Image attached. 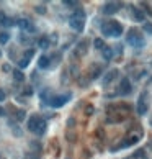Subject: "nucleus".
Here are the masks:
<instances>
[{
    "mask_svg": "<svg viewBox=\"0 0 152 159\" xmlns=\"http://www.w3.org/2000/svg\"><path fill=\"white\" fill-rule=\"evenodd\" d=\"M84 21H85V12L82 8L74 10V12L71 13V16H69V26L74 28L75 31L84 30V25H85Z\"/></svg>",
    "mask_w": 152,
    "mask_h": 159,
    "instance_id": "1",
    "label": "nucleus"
},
{
    "mask_svg": "<svg viewBox=\"0 0 152 159\" xmlns=\"http://www.w3.org/2000/svg\"><path fill=\"white\" fill-rule=\"evenodd\" d=\"M102 33H103V36L118 38L123 33V26H121V23H118V21L111 20V21H106V23L102 25Z\"/></svg>",
    "mask_w": 152,
    "mask_h": 159,
    "instance_id": "2",
    "label": "nucleus"
},
{
    "mask_svg": "<svg viewBox=\"0 0 152 159\" xmlns=\"http://www.w3.org/2000/svg\"><path fill=\"white\" fill-rule=\"evenodd\" d=\"M71 99H72L71 92H69V94H62V95H52L51 100H49V105L52 107V108H61V107H64Z\"/></svg>",
    "mask_w": 152,
    "mask_h": 159,
    "instance_id": "3",
    "label": "nucleus"
},
{
    "mask_svg": "<svg viewBox=\"0 0 152 159\" xmlns=\"http://www.w3.org/2000/svg\"><path fill=\"white\" fill-rule=\"evenodd\" d=\"M128 43L134 48H142L144 46V38L139 35L136 30H129V33H128Z\"/></svg>",
    "mask_w": 152,
    "mask_h": 159,
    "instance_id": "4",
    "label": "nucleus"
},
{
    "mask_svg": "<svg viewBox=\"0 0 152 159\" xmlns=\"http://www.w3.org/2000/svg\"><path fill=\"white\" fill-rule=\"evenodd\" d=\"M145 97H147V94H145V92H142L141 95H139L137 107H136L137 115H145V113H147V102H145Z\"/></svg>",
    "mask_w": 152,
    "mask_h": 159,
    "instance_id": "5",
    "label": "nucleus"
},
{
    "mask_svg": "<svg viewBox=\"0 0 152 159\" xmlns=\"http://www.w3.org/2000/svg\"><path fill=\"white\" fill-rule=\"evenodd\" d=\"M139 141V136L137 135H134V136H129V138H126V139H123V143H119L118 146H115L113 148V151H118V149H124V148H129V146H134Z\"/></svg>",
    "mask_w": 152,
    "mask_h": 159,
    "instance_id": "6",
    "label": "nucleus"
},
{
    "mask_svg": "<svg viewBox=\"0 0 152 159\" xmlns=\"http://www.w3.org/2000/svg\"><path fill=\"white\" fill-rule=\"evenodd\" d=\"M132 90V86H131V81L128 77H123L121 82H119V94L121 95H129Z\"/></svg>",
    "mask_w": 152,
    "mask_h": 159,
    "instance_id": "7",
    "label": "nucleus"
},
{
    "mask_svg": "<svg viewBox=\"0 0 152 159\" xmlns=\"http://www.w3.org/2000/svg\"><path fill=\"white\" fill-rule=\"evenodd\" d=\"M119 7H121V5L116 3V2H108V3L103 5V13L105 15H115L119 10Z\"/></svg>",
    "mask_w": 152,
    "mask_h": 159,
    "instance_id": "8",
    "label": "nucleus"
},
{
    "mask_svg": "<svg viewBox=\"0 0 152 159\" xmlns=\"http://www.w3.org/2000/svg\"><path fill=\"white\" fill-rule=\"evenodd\" d=\"M16 25H18L20 28H21V30H26V31H36V26H34V25H31L30 23V21H28V20H25V18H21V20H18V21H16Z\"/></svg>",
    "mask_w": 152,
    "mask_h": 159,
    "instance_id": "9",
    "label": "nucleus"
},
{
    "mask_svg": "<svg viewBox=\"0 0 152 159\" xmlns=\"http://www.w3.org/2000/svg\"><path fill=\"white\" fill-rule=\"evenodd\" d=\"M102 72H103V69H102V66H95V64H93V66H90V71H89V77L90 79H98V77H100L102 76Z\"/></svg>",
    "mask_w": 152,
    "mask_h": 159,
    "instance_id": "10",
    "label": "nucleus"
},
{
    "mask_svg": "<svg viewBox=\"0 0 152 159\" xmlns=\"http://www.w3.org/2000/svg\"><path fill=\"white\" fill-rule=\"evenodd\" d=\"M39 120H41V118L39 117H36V115H33V117H30V118H28V130H30V131H36V128H38V123H39Z\"/></svg>",
    "mask_w": 152,
    "mask_h": 159,
    "instance_id": "11",
    "label": "nucleus"
},
{
    "mask_svg": "<svg viewBox=\"0 0 152 159\" xmlns=\"http://www.w3.org/2000/svg\"><path fill=\"white\" fill-rule=\"evenodd\" d=\"M87 46H89V41L84 39L82 43L77 44V48H75V56H84L87 53Z\"/></svg>",
    "mask_w": 152,
    "mask_h": 159,
    "instance_id": "12",
    "label": "nucleus"
},
{
    "mask_svg": "<svg viewBox=\"0 0 152 159\" xmlns=\"http://www.w3.org/2000/svg\"><path fill=\"white\" fill-rule=\"evenodd\" d=\"M116 76H118V69H111L106 76H105V79H103V84H110V82H113L115 79H116Z\"/></svg>",
    "mask_w": 152,
    "mask_h": 159,
    "instance_id": "13",
    "label": "nucleus"
},
{
    "mask_svg": "<svg viewBox=\"0 0 152 159\" xmlns=\"http://www.w3.org/2000/svg\"><path fill=\"white\" fill-rule=\"evenodd\" d=\"M124 120V115H119V113H111V115H108L106 121L108 123H119Z\"/></svg>",
    "mask_w": 152,
    "mask_h": 159,
    "instance_id": "14",
    "label": "nucleus"
},
{
    "mask_svg": "<svg viewBox=\"0 0 152 159\" xmlns=\"http://www.w3.org/2000/svg\"><path fill=\"white\" fill-rule=\"evenodd\" d=\"M132 16H134V20L136 21H145V15H144V12L142 10H139V8H132Z\"/></svg>",
    "mask_w": 152,
    "mask_h": 159,
    "instance_id": "15",
    "label": "nucleus"
},
{
    "mask_svg": "<svg viewBox=\"0 0 152 159\" xmlns=\"http://www.w3.org/2000/svg\"><path fill=\"white\" fill-rule=\"evenodd\" d=\"M49 44H51V41H49V38H48V36H43V38H39V39H38V46H39L41 49H48V48H49Z\"/></svg>",
    "mask_w": 152,
    "mask_h": 159,
    "instance_id": "16",
    "label": "nucleus"
},
{
    "mask_svg": "<svg viewBox=\"0 0 152 159\" xmlns=\"http://www.w3.org/2000/svg\"><path fill=\"white\" fill-rule=\"evenodd\" d=\"M46 128H48V125H46V121L44 120H39V123H38V128H36V133L38 136H41V135H44L46 133Z\"/></svg>",
    "mask_w": 152,
    "mask_h": 159,
    "instance_id": "17",
    "label": "nucleus"
},
{
    "mask_svg": "<svg viewBox=\"0 0 152 159\" xmlns=\"http://www.w3.org/2000/svg\"><path fill=\"white\" fill-rule=\"evenodd\" d=\"M49 58H48V56H41V58H39V61H38V66L41 67V69H48V67H49Z\"/></svg>",
    "mask_w": 152,
    "mask_h": 159,
    "instance_id": "18",
    "label": "nucleus"
},
{
    "mask_svg": "<svg viewBox=\"0 0 152 159\" xmlns=\"http://www.w3.org/2000/svg\"><path fill=\"white\" fill-rule=\"evenodd\" d=\"M102 53H103V59L105 61H110L113 58V49L110 48V46H105L103 49H102Z\"/></svg>",
    "mask_w": 152,
    "mask_h": 159,
    "instance_id": "19",
    "label": "nucleus"
},
{
    "mask_svg": "<svg viewBox=\"0 0 152 159\" xmlns=\"http://www.w3.org/2000/svg\"><path fill=\"white\" fill-rule=\"evenodd\" d=\"M0 25L11 26V25H13V20H11V18H7V16L3 15V12H0Z\"/></svg>",
    "mask_w": 152,
    "mask_h": 159,
    "instance_id": "20",
    "label": "nucleus"
},
{
    "mask_svg": "<svg viewBox=\"0 0 152 159\" xmlns=\"http://www.w3.org/2000/svg\"><path fill=\"white\" fill-rule=\"evenodd\" d=\"M51 97H52V95H51V90L49 89H44L43 92H41V100H43L44 104H49Z\"/></svg>",
    "mask_w": 152,
    "mask_h": 159,
    "instance_id": "21",
    "label": "nucleus"
},
{
    "mask_svg": "<svg viewBox=\"0 0 152 159\" xmlns=\"http://www.w3.org/2000/svg\"><path fill=\"white\" fill-rule=\"evenodd\" d=\"M93 48H95V49H103L105 48V41H103V39L102 38H97V39H93Z\"/></svg>",
    "mask_w": 152,
    "mask_h": 159,
    "instance_id": "22",
    "label": "nucleus"
},
{
    "mask_svg": "<svg viewBox=\"0 0 152 159\" xmlns=\"http://www.w3.org/2000/svg\"><path fill=\"white\" fill-rule=\"evenodd\" d=\"M13 79H15V81L16 82H23V81H25V74H23L21 71H13Z\"/></svg>",
    "mask_w": 152,
    "mask_h": 159,
    "instance_id": "23",
    "label": "nucleus"
},
{
    "mask_svg": "<svg viewBox=\"0 0 152 159\" xmlns=\"http://www.w3.org/2000/svg\"><path fill=\"white\" fill-rule=\"evenodd\" d=\"M8 39H10V35H8L7 31H5V33H0V43H2V44H7Z\"/></svg>",
    "mask_w": 152,
    "mask_h": 159,
    "instance_id": "24",
    "label": "nucleus"
},
{
    "mask_svg": "<svg viewBox=\"0 0 152 159\" xmlns=\"http://www.w3.org/2000/svg\"><path fill=\"white\" fill-rule=\"evenodd\" d=\"M28 64H30V59H26V58H21V59L18 61V66L21 67V69H25Z\"/></svg>",
    "mask_w": 152,
    "mask_h": 159,
    "instance_id": "25",
    "label": "nucleus"
},
{
    "mask_svg": "<svg viewBox=\"0 0 152 159\" xmlns=\"http://www.w3.org/2000/svg\"><path fill=\"white\" fill-rule=\"evenodd\" d=\"M142 30L145 33H149V35H152V23H149V21H147V23H144L142 25Z\"/></svg>",
    "mask_w": 152,
    "mask_h": 159,
    "instance_id": "26",
    "label": "nucleus"
},
{
    "mask_svg": "<svg viewBox=\"0 0 152 159\" xmlns=\"http://www.w3.org/2000/svg\"><path fill=\"white\" fill-rule=\"evenodd\" d=\"M134 157H136V159H145V156H144V149H137L136 152H134Z\"/></svg>",
    "mask_w": 152,
    "mask_h": 159,
    "instance_id": "27",
    "label": "nucleus"
},
{
    "mask_svg": "<svg viewBox=\"0 0 152 159\" xmlns=\"http://www.w3.org/2000/svg\"><path fill=\"white\" fill-rule=\"evenodd\" d=\"M64 5H66V7H71V8H80L79 7V2H64Z\"/></svg>",
    "mask_w": 152,
    "mask_h": 159,
    "instance_id": "28",
    "label": "nucleus"
},
{
    "mask_svg": "<svg viewBox=\"0 0 152 159\" xmlns=\"http://www.w3.org/2000/svg\"><path fill=\"white\" fill-rule=\"evenodd\" d=\"M33 54H34V49H28L26 53H25V56H23V58H26V59H30V61H31Z\"/></svg>",
    "mask_w": 152,
    "mask_h": 159,
    "instance_id": "29",
    "label": "nucleus"
},
{
    "mask_svg": "<svg viewBox=\"0 0 152 159\" xmlns=\"http://www.w3.org/2000/svg\"><path fill=\"white\" fill-rule=\"evenodd\" d=\"M16 118H18V120H23V118H25V112H23V110H18V112H16V115H15Z\"/></svg>",
    "mask_w": 152,
    "mask_h": 159,
    "instance_id": "30",
    "label": "nucleus"
},
{
    "mask_svg": "<svg viewBox=\"0 0 152 159\" xmlns=\"http://www.w3.org/2000/svg\"><path fill=\"white\" fill-rule=\"evenodd\" d=\"M36 12H38V13H46V7H44V5H43V7H41V5H38V7H36Z\"/></svg>",
    "mask_w": 152,
    "mask_h": 159,
    "instance_id": "31",
    "label": "nucleus"
},
{
    "mask_svg": "<svg viewBox=\"0 0 152 159\" xmlns=\"http://www.w3.org/2000/svg\"><path fill=\"white\" fill-rule=\"evenodd\" d=\"M85 113H87V115H92V113H93V107H92V105H89V107L85 108Z\"/></svg>",
    "mask_w": 152,
    "mask_h": 159,
    "instance_id": "32",
    "label": "nucleus"
},
{
    "mask_svg": "<svg viewBox=\"0 0 152 159\" xmlns=\"http://www.w3.org/2000/svg\"><path fill=\"white\" fill-rule=\"evenodd\" d=\"M5 97H7V95H5V92H3L2 89H0V102H3V100H5Z\"/></svg>",
    "mask_w": 152,
    "mask_h": 159,
    "instance_id": "33",
    "label": "nucleus"
},
{
    "mask_svg": "<svg viewBox=\"0 0 152 159\" xmlns=\"http://www.w3.org/2000/svg\"><path fill=\"white\" fill-rule=\"evenodd\" d=\"M33 94V90H31V87H28L26 90H25V95H31Z\"/></svg>",
    "mask_w": 152,
    "mask_h": 159,
    "instance_id": "34",
    "label": "nucleus"
},
{
    "mask_svg": "<svg viewBox=\"0 0 152 159\" xmlns=\"http://www.w3.org/2000/svg\"><path fill=\"white\" fill-rule=\"evenodd\" d=\"M98 136H100V138L103 139V136H105V133H103V130H98Z\"/></svg>",
    "mask_w": 152,
    "mask_h": 159,
    "instance_id": "35",
    "label": "nucleus"
},
{
    "mask_svg": "<svg viewBox=\"0 0 152 159\" xmlns=\"http://www.w3.org/2000/svg\"><path fill=\"white\" fill-rule=\"evenodd\" d=\"M3 115H5V110L2 108V107H0V117H3Z\"/></svg>",
    "mask_w": 152,
    "mask_h": 159,
    "instance_id": "36",
    "label": "nucleus"
},
{
    "mask_svg": "<svg viewBox=\"0 0 152 159\" xmlns=\"http://www.w3.org/2000/svg\"><path fill=\"white\" fill-rule=\"evenodd\" d=\"M31 159H39V157H31Z\"/></svg>",
    "mask_w": 152,
    "mask_h": 159,
    "instance_id": "37",
    "label": "nucleus"
},
{
    "mask_svg": "<svg viewBox=\"0 0 152 159\" xmlns=\"http://www.w3.org/2000/svg\"><path fill=\"white\" fill-rule=\"evenodd\" d=\"M150 125H152V121H150Z\"/></svg>",
    "mask_w": 152,
    "mask_h": 159,
    "instance_id": "38",
    "label": "nucleus"
},
{
    "mask_svg": "<svg viewBox=\"0 0 152 159\" xmlns=\"http://www.w3.org/2000/svg\"><path fill=\"white\" fill-rule=\"evenodd\" d=\"M0 159H2V157H0Z\"/></svg>",
    "mask_w": 152,
    "mask_h": 159,
    "instance_id": "39",
    "label": "nucleus"
}]
</instances>
